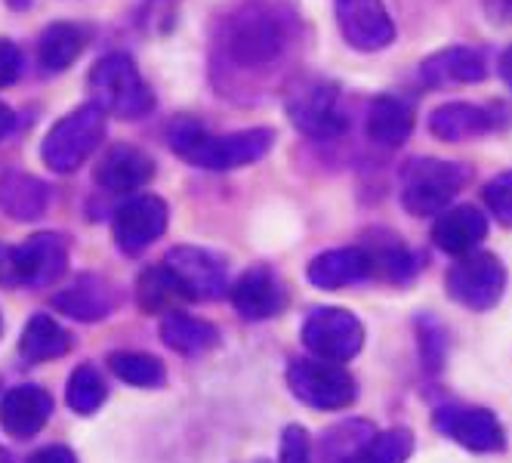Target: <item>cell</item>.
Here are the masks:
<instances>
[{
	"label": "cell",
	"instance_id": "ac0fdd59",
	"mask_svg": "<svg viewBox=\"0 0 512 463\" xmlns=\"http://www.w3.org/2000/svg\"><path fill=\"white\" fill-rule=\"evenodd\" d=\"M488 238V220L479 207L460 204V207H445L442 217L432 226V241L438 251L451 257H466L475 247Z\"/></svg>",
	"mask_w": 512,
	"mask_h": 463
},
{
	"label": "cell",
	"instance_id": "74e56055",
	"mask_svg": "<svg viewBox=\"0 0 512 463\" xmlns=\"http://www.w3.org/2000/svg\"><path fill=\"white\" fill-rule=\"evenodd\" d=\"M13 127H16V115H13V109H10V105L0 102V142H4V139L13 133Z\"/></svg>",
	"mask_w": 512,
	"mask_h": 463
},
{
	"label": "cell",
	"instance_id": "5b68a950",
	"mask_svg": "<svg viewBox=\"0 0 512 463\" xmlns=\"http://www.w3.org/2000/svg\"><path fill=\"white\" fill-rule=\"evenodd\" d=\"M466 180L469 170L454 161L414 158L401 170V204L414 217H432L457 198Z\"/></svg>",
	"mask_w": 512,
	"mask_h": 463
},
{
	"label": "cell",
	"instance_id": "cb8c5ba5",
	"mask_svg": "<svg viewBox=\"0 0 512 463\" xmlns=\"http://www.w3.org/2000/svg\"><path fill=\"white\" fill-rule=\"evenodd\" d=\"M50 204V186L31 173H7L0 180V207L10 220L28 223L44 217Z\"/></svg>",
	"mask_w": 512,
	"mask_h": 463
},
{
	"label": "cell",
	"instance_id": "ffe728a7",
	"mask_svg": "<svg viewBox=\"0 0 512 463\" xmlns=\"http://www.w3.org/2000/svg\"><path fill=\"white\" fill-rule=\"evenodd\" d=\"M53 306L68 318H78V322H99V318H108L115 312L118 291L102 275H81L71 288L53 297Z\"/></svg>",
	"mask_w": 512,
	"mask_h": 463
},
{
	"label": "cell",
	"instance_id": "83f0119b",
	"mask_svg": "<svg viewBox=\"0 0 512 463\" xmlns=\"http://www.w3.org/2000/svg\"><path fill=\"white\" fill-rule=\"evenodd\" d=\"M414 454L411 430H386L364 439L355 451H349L340 463H408Z\"/></svg>",
	"mask_w": 512,
	"mask_h": 463
},
{
	"label": "cell",
	"instance_id": "f35d334b",
	"mask_svg": "<svg viewBox=\"0 0 512 463\" xmlns=\"http://www.w3.org/2000/svg\"><path fill=\"white\" fill-rule=\"evenodd\" d=\"M497 71H500V78H503V84L512 90V47L500 56V65H497Z\"/></svg>",
	"mask_w": 512,
	"mask_h": 463
},
{
	"label": "cell",
	"instance_id": "f546056e",
	"mask_svg": "<svg viewBox=\"0 0 512 463\" xmlns=\"http://www.w3.org/2000/svg\"><path fill=\"white\" fill-rule=\"evenodd\" d=\"M136 297H139V306H142L145 312H173L176 303L186 300V294L179 291L176 278H173L164 266L145 269V272L139 275Z\"/></svg>",
	"mask_w": 512,
	"mask_h": 463
},
{
	"label": "cell",
	"instance_id": "30bf717a",
	"mask_svg": "<svg viewBox=\"0 0 512 463\" xmlns=\"http://www.w3.org/2000/svg\"><path fill=\"white\" fill-rule=\"evenodd\" d=\"M432 423H435V430L442 433L445 439H451L460 448L475 451V454H494V451H503V445H506L503 423L488 408L445 405V408L435 411Z\"/></svg>",
	"mask_w": 512,
	"mask_h": 463
},
{
	"label": "cell",
	"instance_id": "8d00e7d4",
	"mask_svg": "<svg viewBox=\"0 0 512 463\" xmlns=\"http://www.w3.org/2000/svg\"><path fill=\"white\" fill-rule=\"evenodd\" d=\"M482 10L494 25H509L512 22V0H482Z\"/></svg>",
	"mask_w": 512,
	"mask_h": 463
},
{
	"label": "cell",
	"instance_id": "e0dca14e",
	"mask_svg": "<svg viewBox=\"0 0 512 463\" xmlns=\"http://www.w3.org/2000/svg\"><path fill=\"white\" fill-rule=\"evenodd\" d=\"M420 78L435 90L454 84H482L488 78V59L475 47H448L423 59Z\"/></svg>",
	"mask_w": 512,
	"mask_h": 463
},
{
	"label": "cell",
	"instance_id": "603a6c76",
	"mask_svg": "<svg viewBox=\"0 0 512 463\" xmlns=\"http://www.w3.org/2000/svg\"><path fill=\"white\" fill-rule=\"evenodd\" d=\"M414 133V112L405 99L398 96H377L368 109V136L383 149L405 146Z\"/></svg>",
	"mask_w": 512,
	"mask_h": 463
},
{
	"label": "cell",
	"instance_id": "d6a6232c",
	"mask_svg": "<svg viewBox=\"0 0 512 463\" xmlns=\"http://www.w3.org/2000/svg\"><path fill=\"white\" fill-rule=\"evenodd\" d=\"M485 204L500 226L512 229V170L494 176V180L485 186Z\"/></svg>",
	"mask_w": 512,
	"mask_h": 463
},
{
	"label": "cell",
	"instance_id": "4dcf8cb0",
	"mask_svg": "<svg viewBox=\"0 0 512 463\" xmlns=\"http://www.w3.org/2000/svg\"><path fill=\"white\" fill-rule=\"evenodd\" d=\"M105 396H108V386H105L102 374L93 365H81L75 374L68 377L65 399H68V405H71V411H75V414H84V417L96 414L102 408Z\"/></svg>",
	"mask_w": 512,
	"mask_h": 463
},
{
	"label": "cell",
	"instance_id": "4fadbf2b",
	"mask_svg": "<svg viewBox=\"0 0 512 463\" xmlns=\"http://www.w3.org/2000/svg\"><path fill=\"white\" fill-rule=\"evenodd\" d=\"M337 25L352 50L377 53L395 41V25L383 0H334Z\"/></svg>",
	"mask_w": 512,
	"mask_h": 463
},
{
	"label": "cell",
	"instance_id": "60d3db41",
	"mask_svg": "<svg viewBox=\"0 0 512 463\" xmlns=\"http://www.w3.org/2000/svg\"><path fill=\"white\" fill-rule=\"evenodd\" d=\"M0 460H4V451H0Z\"/></svg>",
	"mask_w": 512,
	"mask_h": 463
},
{
	"label": "cell",
	"instance_id": "9c48e42d",
	"mask_svg": "<svg viewBox=\"0 0 512 463\" xmlns=\"http://www.w3.org/2000/svg\"><path fill=\"white\" fill-rule=\"evenodd\" d=\"M10 260V284H25V288H50L68 269V241L56 232H38L22 241Z\"/></svg>",
	"mask_w": 512,
	"mask_h": 463
},
{
	"label": "cell",
	"instance_id": "e575fe53",
	"mask_svg": "<svg viewBox=\"0 0 512 463\" xmlns=\"http://www.w3.org/2000/svg\"><path fill=\"white\" fill-rule=\"evenodd\" d=\"M22 75V53L13 41L0 38V90L16 84V78Z\"/></svg>",
	"mask_w": 512,
	"mask_h": 463
},
{
	"label": "cell",
	"instance_id": "ab89813d",
	"mask_svg": "<svg viewBox=\"0 0 512 463\" xmlns=\"http://www.w3.org/2000/svg\"><path fill=\"white\" fill-rule=\"evenodd\" d=\"M34 4V0H7V7L10 10H28Z\"/></svg>",
	"mask_w": 512,
	"mask_h": 463
},
{
	"label": "cell",
	"instance_id": "7402d4cb",
	"mask_svg": "<svg viewBox=\"0 0 512 463\" xmlns=\"http://www.w3.org/2000/svg\"><path fill=\"white\" fill-rule=\"evenodd\" d=\"M429 130L442 142H466V139H479V136L497 130V115L491 109H485V105L448 102L429 115Z\"/></svg>",
	"mask_w": 512,
	"mask_h": 463
},
{
	"label": "cell",
	"instance_id": "d590c367",
	"mask_svg": "<svg viewBox=\"0 0 512 463\" xmlns=\"http://www.w3.org/2000/svg\"><path fill=\"white\" fill-rule=\"evenodd\" d=\"M28 463H78V457L71 454L68 448L62 445H50V448H41L28 457Z\"/></svg>",
	"mask_w": 512,
	"mask_h": 463
},
{
	"label": "cell",
	"instance_id": "7a4b0ae2",
	"mask_svg": "<svg viewBox=\"0 0 512 463\" xmlns=\"http://www.w3.org/2000/svg\"><path fill=\"white\" fill-rule=\"evenodd\" d=\"M167 136H170V149L179 158H186L192 167H204V170H238L256 164L275 146V133L269 127L213 136L189 118L173 121Z\"/></svg>",
	"mask_w": 512,
	"mask_h": 463
},
{
	"label": "cell",
	"instance_id": "52a82bcc",
	"mask_svg": "<svg viewBox=\"0 0 512 463\" xmlns=\"http://www.w3.org/2000/svg\"><path fill=\"white\" fill-rule=\"evenodd\" d=\"M287 386L315 411H340L355 402V380L346 368L324 359H300L287 368Z\"/></svg>",
	"mask_w": 512,
	"mask_h": 463
},
{
	"label": "cell",
	"instance_id": "277c9868",
	"mask_svg": "<svg viewBox=\"0 0 512 463\" xmlns=\"http://www.w3.org/2000/svg\"><path fill=\"white\" fill-rule=\"evenodd\" d=\"M90 87L96 102L108 115L139 121L155 109V93L142 81L139 68L127 53H108L90 71Z\"/></svg>",
	"mask_w": 512,
	"mask_h": 463
},
{
	"label": "cell",
	"instance_id": "8fae6325",
	"mask_svg": "<svg viewBox=\"0 0 512 463\" xmlns=\"http://www.w3.org/2000/svg\"><path fill=\"white\" fill-rule=\"evenodd\" d=\"M164 269L176 278L186 300H216L229 288L223 260L204 247H173L164 257Z\"/></svg>",
	"mask_w": 512,
	"mask_h": 463
},
{
	"label": "cell",
	"instance_id": "f1b7e54d",
	"mask_svg": "<svg viewBox=\"0 0 512 463\" xmlns=\"http://www.w3.org/2000/svg\"><path fill=\"white\" fill-rule=\"evenodd\" d=\"M108 368L115 371V377L139 389H158L167 380L164 362L149 352H115L112 359H108Z\"/></svg>",
	"mask_w": 512,
	"mask_h": 463
},
{
	"label": "cell",
	"instance_id": "d6986e66",
	"mask_svg": "<svg viewBox=\"0 0 512 463\" xmlns=\"http://www.w3.org/2000/svg\"><path fill=\"white\" fill-rule=\"evenodd\" d=\"M152 176H155V161L142 149H136V146H112L102 155V161L96 164L93 180L105 192L124 195V192L142 189L145 183L152 180Z\"/></svg>",
	"mask_w": 512,
	"mask_h": 463
},
{
	"label": "cell",
	"instance_id": "1f68e13d",
	"mask_svg": "<svg viewBox=\"0 0 512 463\" xmlns=\"http://www.w3.org/2000/svg\"><path fill=\"white\" fill-rule=\"evenodd\" d=\"M445 349H448V337L442 331V325L432 322V318H420V355L426 371H438L445 362Z\"/></svg>",
	"mask_w": 512,
	"mask_h": 463
},
{
	"label": "cell",
	"instance_id": "484cf974",
	"mask_svg": "<svg viewBox=\"0 0 512 463\" xmlns=\"http://www.w3.org/2000/svg\"><path fill=\"white\" fill-rule=\"evenodd\" d=\"M161 340L179 355H204L219 343V331L186 312H167L161 322Z\"/></svg>",
	"mask_w": 512,
	"mask_h": 463
},
{
	"label": "cell",
	"instance_id": "ba28073f",
	"mask_svg": "<svg viewBox=\"0 0 512 463\" xmlns=\"http://www.w3.org/2000/svg\"><path fill=\"white\" fill-rule=\"evenodd\" d=\"M303 343L309 352H315L324 362H349L364 346V325L340 306H321L312 309V315L303 325Z\"/></svg>",
	"mask_w": 512,
	"mask_h": 463
},
{
	"label": "cell",
	"instance_id": "6da1fadb",
	"mask_svg": "<svg viewBox=\"0 0 512 463\" xmlns=\"http://www.w3.org/2000/svg\"><path fill=\"white\" fill-rule=\"evenodd\" d=\"M300 44L297 13L278 0H241L213 34V78L232 93L250 99L281 78Z\"/></svg>",
	"mask_w": 512,
	"mask_h": 463
},
{
	"label": "cell",
	"instance_id": "d4e9b609",
	"mask_svg": "<svg viewBox=\"0 0 512 463\" xmlns=\"http://www.w3.org/2000/svg\"><path fill=\"white\" fill-rule=\"evenodd\" d=\"M68 349H71L68 331L47 312L34 315L31 322L25 325L22 340H19V352H22V359L28 365H41V362H50V359H62Z\"/></svg>",
	"mask_w": 512,
	"mask_h": 463
},
{
	"label": "cell",
	"instance_id": "44dd1931",
	"mask_svg": "<svg viewBox=\"0 0 512 463\" xmlns=\"http://www.w3.org/2000/svg\"><path fill=\"white\" fill-rule=\"evenodd\" d=\"M374 275V260L364 247H337V251L318 254L309 263V281L321 291H340Z\"/></svg>",
	"mask_w": 512,
	"mask_h": 463
},
{
	"label": "cell",
	"instance_id": "7c38bea8",
	"mask_svg": "<svg viewBox=\"0 0 512 463\" xmlns=\"http://www.w3.org/2000/svg\"><path fill=\"white\" fill-rule=\"evenodd\" d=\"M337 99L340 93L324 81L300 84L287 99V115L306 136L334 139L346 130V115L340 112Z\"/></svg>",
	"mask_w": 512,
	"mask_h": 463
},
{
	"label": "cell",
	"instance_id": "9a60e30c",
	"mask_svg": "<svg viewBox=\"0 0 512 463\" xmlns=\"http://www.w3.org/2000/svg\"><path fill=\"white\" fill-rule=\"evenodd\" d=\"M53 414V396L41 386H13L0 399V426L13 439L38 436Z\"/></svg>",
	"mask_w": 512,
	"mask_h": 463
},
{
	"label": "cell",
	"instance_id": "2e32d148",
	"mask_svg": "<svg viewBox=\"0 0 512 463\" xmlns=\"http://www.w3.org/2000/svg\"><path fill=\"white\" fill-rule=\"evenodd\" d=\"M287 291L269 266H253L232 284V306L247 322H263L284 309Z\"/></svg>",
	"mask_w": 512,
	"mask_h": 463
},
{
	"label": "cell",
	"instance_id": "5bb4252c",
	"mask_svg": "<svg viewBox=\"0 0 512 463\" xmlns=\"http://www.w3.org/2000/svg\"><path fill=\"white\" fill-rule=\"evenodd\" d=\"M167 232V204L158 195H136L115 213V241L127 257L142 254Z\"/></svg>",
	"mask_w": 512,
	"mask_h": 463
},
{
	"label": "cell",
	"instance_id": "3957f363",
	"mask_svg": "<svg viewBox=\"0 0 512 463\" xmlns=\"http://www.w3.org/2000/svg\"><path fill=\"white\" fill-rule=\"evenodd\" d=\"M105 130H108V112L99 102H87L53 124L41 146V158L53 173L62 176L75 173L102 146Z\"/></svg>",
	"mask_w": 512,
	"mask_h": 463
},
{
	"label": "cell",
	"instance_id": "836d02e7",
	"mask_svg": "<svg viewBox=\"0 0 512 463\" xmlns=\"http://www.w3.org/2000/svg\"><path fill=\"white\" fill-rule=\"evenodd\" d=\"M281 463H312V445L303 426H287L281 436Z\"/></svg>",
	"mask_w": 512,
	"mask_h": 463
},
{
	"label": "cell",
	"instance_id": "8992f818",
	"mask_svg": "<svg viewBox=\"0 0 512 463\" xmlns=\"http://www.w3.org/2000/svg\"><path fill=\"white\" fill-rule=\"evenodd\" d=\"M445 291L454 303H460L472 312H488L506 294V266L494 254L472 251L448 269Z\"/></svg>",
	"mask_w": 512,
	"mask_h": 463
},
{
	"label": "cell",
	"instance_id": "4316f807",
	"mask_svg": "<svg viewBox=\"0 0 512 463\" xmlns=\"http://www.w3.org/2000/svg\"><path fill=\"white\" fill-rule=\"evenodd\" d=\"M81 50H84V34H81V28L68 25V22H53L38 41V59L50 75H59V71L75 65Z\"/></svg>",
	"mask_w": 512,
	"mask_h": 463
}]
</instances>
